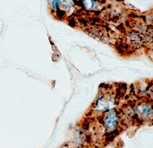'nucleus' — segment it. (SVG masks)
<instances>
[{"label":"nucleus","mask_w":153,"mask_h":148,"mask_svg":"<svg viewBox=\"0 0 153 148\" xmlns=\"http://www.w3.org/2000/svg\"><path fill=\"white\" fill-rule=\"evenodd\" d=\"M119 116L116 112H110L106 116L104 121V125L105 129L107 131H113L118 125Z\"/></svg>","instance_id":"nucleus-1"},{"label":"nucleus","mask_w":153,"mask_h":148,"mask_svg":"<svg viewBox=\"0 0 153 148\" xmlns=\"http://www.w3.org/2000/svg\"><path fill=\"white\" fill-rule=\"evenodd\" d=\"M137 114L143 119H149L153 116V110L149 105L141 104L137 107Z\"/></svg>","instance_id":"nucleus-2"},{"label":"nucleus","mask_w":153,"mask_h":148,"mask_svg":"<svg viewBox=\"0 0 153 148\" xmlns=\"http://www.w3.org/2000/svg\"><path fill=\"white\" fill-rule=\"evenodd\" d=\"M111 99L106 97H100L98 100V103L96 104V108L98 111H105L110 108L111 105H110Z\"/></svg>","instance_id":"nucleus-3"},{"label":"nucleus","mask_w":153,"mask_h":148,"mask_svg":"<svg viewBox=\"0 0 153 148\" xmlns=\"http://www.w3.org/2000/svg\"><path fill=\"white\" fill-rule=\"evenodd\" d=\"M82 1L84 7L85 9L91 10L94 9H95V7L97 6L96 0H82Z\"/></svg>","instance_id":"nucleus-4"}]
</instances>
